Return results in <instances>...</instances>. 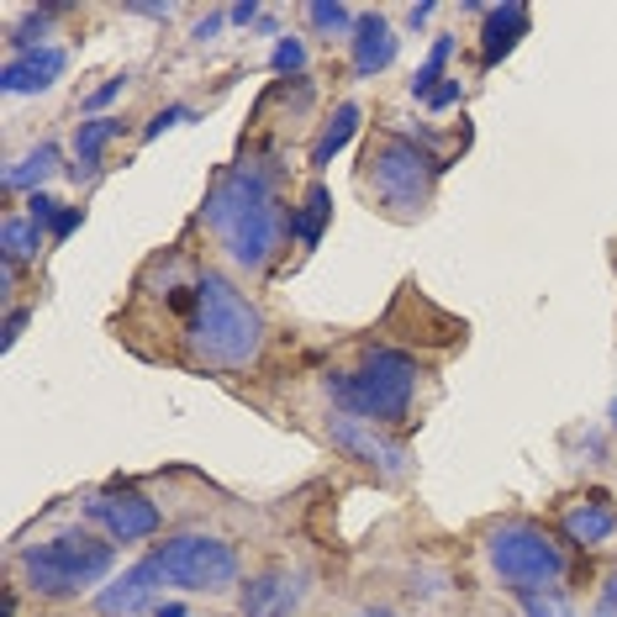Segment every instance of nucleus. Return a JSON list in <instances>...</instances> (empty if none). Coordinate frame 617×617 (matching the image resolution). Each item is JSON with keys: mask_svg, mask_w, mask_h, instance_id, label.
I'll use <instances>...</instances> for the list:
<instances>
[{"mask_svg": "<svg viewBox=\"0 0 617 617\" xmlns=\"http://www.w3.org/2000/svg\"><path fill=\"white\" fill-rule=\"evenodd\" d=\"M127 85H132V74H127V70L111 74V79H106V85H100L95 95H85V111H100V106H111V100H117V95L127 91Z\"/></svg>", "mask_w": 617, "mask_h": 617, "instance_id": "nucleus-27", "label": "nucleus"}, {"mask_svg": "<svg viewBox=\"0 0 617 617\" xmlns=\"http://www.w3.org/2000/svg\"><path fill=\"white\" fill-rule=\"evenodd\" d=\"M528 26H533V11H528L522 0L491 6V11L480 17V70H497L501 58L528 38Z\"/></svg>", "mask_w": 617, "mask_h": 617, "instance_id": "nucleus-15", "label": "nucleus"}, {"mask_svg": "<svg viewBox=\"0 0 617 617\" xmlns=\"http://www.w3.org/2000/svg\"><path fill=\"white\" fill-rule=\"evenodd\" d=\"M396 47H402L396 26L385 22L380 11H359L354 38H349V64H354V79H375V74H385L391 64H396Z\"/></svg>", "mask_w": 617, "mask_h": 617, "instance_id": "nucleus-13", "label": "nucleus"}, {"mask_svg": "<svg viewBox=\"0 0 617 617\" xmlns=\"http://www.w3.org/2000/svg\"><path fill=\"white\" fill-rule=\"evenodd\" d=\"M53 169H58V148H53V142H38L22 164L6 169V190H26V195H38V185H43Z\"/></svg>", "mask_w": 617, "mask_h": 617, "instance_id": "nucleus-20", "label": "nucleus"}, {"mask_svg": "<svg viewBox=\"0 0 617 617\" xmlns=\"http://www.w3.org/2000/svg\"><path fill=\"white\" fill-rule=\"evenodd\" d=\"M328 216H332L328 185H322V180H311L307 195L290 206V243H296V248H317L322 233H328Z\"/></svg>", "mask_w": 617, "mask_h": 617, "instance_id": "nucleus-17", "label": "nucleus"}, {"mask_svg": "<svg viewBox=\"0 0 617 617\" xmlns=\"http://www.w3.org/2000/svg\"><path fill=\"white\" fill-rule=\"evenodd\" d=\"M153 565L174 592L222 596L243 586V554L222 533H169L164 544H153Z\"/></svg>", "mask_w": 617, "mask_h": 617, "instance_id": "nucleus-7", "label": "nucleus"}, {"mask_svg": "<svg viewBox=\"0 0 617 617\" xmlns=\"http://www.w3.org/2000/svg\"><path fill=\"white\" fill-rule=\"evenodd\" d=\"M560 533L575 549H596L617 533V501L607 491H581L560 507Z\"/></svg>", "mask_w": 617, "mask_h": 617, "instance_id": "nucleus-12", "label": "nucleus"}, {"mask_svg": "<svg viewBox=\"0 0 617 617\" xmlns=\"http://www.w3.org/2000/svg\"><path fill=\"white\" fill-rule=\"evenodd\" d=\"M22 328H26V311H11V317H6V349L22 338Z\"/></svg>", "mask_w": 617, "mask_h": 617, "instance_id": "nucleus-36", "label": "nucleus"}, {"mask_svg": "<svg viewBox=\"0 0 617 617\" xmlns=\"http://www.w3.org/2000/svg\"><path fill=\"white\" fill-rule=\"evenodd\" d=\"M153 617H195V613H190V607H180V602H159V607H153Z\"/></svg>", "mask_w": 617, "mask_h": 617, "instance_id": "nucleus-37", "label": "nucleus"}, {"mask_svg": "<svg viewBox=\"0 0 617 617\" xmlns=\"http://www.w3.org/2000/svg\"><path fill=\"white\" fill-rule=\"evenodd\" d=\"M79 512L111 539V544H142V539H153L159 528H164V512H159V501L132 491V486H100V491H85L79 497Z\"/></svg>", "mask_w": 617, "mask_h": 617, "instance_id": "nucleus-8", "label": "nucleus"}, {"mask_svg": "<svg viewBox=\"0 0 617 617\" xmlns=\"http://www.w3.org/2000/svg\"><path fill=\"white\" fill-rule=\"evenodd\" d=\"M185 117H190V106H164V111H153V121L142 127V138H159V132H169V127H180Z\"/></svg>", "mask_w": 617, "mask_h": 617, "instance_id": "nucleus-29", "label": "nucleus"}, {"mask_svg": "<svg viewBox=\"0 0 617 617\" xmlns=\"http://www.w3.org/2000/svg\"><path fill=\"white\" fill-rule=\"evenodd\" d=\"M127 17H148V22H169L174 6H127Z\"/></svg>", "mask_w": 617, "mask_h": 617, "instance_id": "nucleus-35", "label": "nucleus"}, {"mask_svg": "<svg viewBox=\"0 0 617 617\" xmlns=\"http://www.w3.org/2000/svg\"><path fill=\"white\" fill-rule=\"evenodd\" d=\"M70 64V53L58 43L47 47H32V53H17V58H6V70H0V85L6 95H43L58 85V74Z\"/></svg>", "mask_w": 617, "mask_h": 617, "instance_id": "nucleus-14", "label": "nucleus"}, {"mask_svg": "<svg viewBox=\"0 0 617 617\" xmlns=\"http://www.w3.org/2000/svg\"><path fill=\"white\" fill-rule=\"evenodd\" d=\"M607 423H613V433H617V396H613V406H607Z\"/></svg>", "mask_w": 617, "mask_h": 617, "instance_id": "nucleus-39", "label": "nucleus"}, {"mask_svg": "<svg viewBox=\"0 0 617 617\" xmlns=\"http://www.w3.org/2000/svg\"><path fill=\"white\" fill-rule=\"evenodd\" d=\"M427 370L406 349H391V343H370L359 354L354 370H332L328 375V396L332 412H349V417H364L375 427H406L417 417V391H423Z\"/></svg>", "mask_w": 617, "mask_h": 617, "instance_id": "nucleus-4", "label": "nucleus"}, {"mask_svg": "<svg viewBox=\"0 0 617 617\" xmlns=\"http://www.w3.org/2000/svg\"><path fill=\"white\" fill-rule=\"evenodd\" d=\"M433 17H438V6H433V0H423V6H406V26H427Z\"/></svg>", "mask_w": 617, "mask_h": 617, "instance_id": "nucleus-34", "label": "nucleus"}, {"mask_svg": "<svg viewBox=\"0 0 617 617\" xmlns=\"http://www.w3.org/2000/svg\"><path fill=\"white\" fill-rule=\"evenodd\" d=\"M38 254H43V227L26 212H11L0 222V264L22 269V264H38Z\"/></svg>", "mask_w": 617, "mask_h": 617, "instance_id": "nucleus-18", "label": "nucleus"}, {"mask_svg": "<svg viewBox=\"0 0 617 617\" xmlns=\"http://www.w3.org/2000/svg\"><path fill=\"white\" fill-rule=\"evenodd\" d=\"M480 560L501 581V592L533 596V592H560L570 581V554L565 544L533 518H501L480 528Z\"/></svg>", "mask_w": 617, "mask_h": 617, "instance_id": "nucleus-6", "label": "nucleus"}, {"mask_svg": "<svg viewBox=\"0 0 617 617\" xmlns=\"http://www.w3.org/2000/svg\"><path fill=\"white\" fill-rule=\"evenodd\" d=\"M269 64H275V74H296L301 79V70H307V43L285 32L280 43H275V53H269Z\"/></svg>", "mask_w": 617, "mask_h": 617, "instance_id": "nucleus-24", "label": "nucleus"}, {"mask_svg": "<svg viewBox=\"0 0 617 617\" xmlns=\"http://www.w3.org/2000/svg\"><path fill=\"white\" fill-rule=\"evenodd\" d=\"M121 138V117H91L74 127V180H95L100 174V153Z\"/></svg>", "mask_w": 617, "mask_h": 617, "instance_id": "nucleus-16", "label": "nucleus"}, {"mask_svg": "<svg viewBox=\"0 0 617 617\" xmlns=\"http://www.w3.org/2000/svg\"><path fill=\"white\" fill-rule=\"evenodd\" d=\"M459 100H465V85H459V74H449L438 91L427 95V111H449V106H459Z\"/></svg>", "mask_w": 617, "mask_h": 617, "instance_id": "nucleus-28", "label": "nucleus"}, {"mask_svg": "<svg viewBox=\"0 0 617 617\" xmlns=\"http://www.w3.org/2000/svg\"><path fill=\"white\" fill-rule=\"evenodd\" d=\"M159 586H169L164 570L153 565V554H142L138 565H127L95 592V613L100 617H142L159 607Z\"/></svg>", "mask_w": 617, "mask_h": 617, "instance_id": "nucleus-10", "label": "nucleus"}, {"mask_svg": "<svg viewBox=\"0 0 617 617\" xmlns=\"http://www.w3.org/2000/svg\"><path fill=\"white\" fill-rule=\"evenodd\" d=\"M444 169L449 164L433 148H423L417 138H406L402 127H375L370 142H364V153H359L354 185L370 201V212L406 227V222H423L427 216Z\"/></svg>", "mask_w": 617, "mask_h": 617, "instance_id": "nucleus-3", "label": "nucleus"}, {"mask_svg": "<svg viewBox=\"0 0 617 617\" xmlns=\"http://www.w3.org/2000/svg\"><path fill=\"white\" fill-rule=\"evenodd\" d=\"M26 216H32V222H38V227L47 233V227L64 216V201H53L47 190H38V195H26Z\"/></svg>", "mask_w": 617, "mask_h": 617, "instance_id": "nucleus-25", "label": "nucleus"}, {"mask_svg": "<svg viewBox=\"0 0 617 617\" xmlns=\"http://www.w3.org/2000/svg\"><path fill=\"white\" fill-rule=\"evenodd\" d=\"M79 206H64V216H58V222H53V227H47V237H53V243H64V237L74 233V227H79Z\"/></svg>", "mask_w": 617, "mask_h": 617, "instance_id": "nucleus-32", "label": "nucleus"}, {"mask_svg": "<svg viewBox=\"0 0 617 617\" xmlns=\"http://www.w3.org/2000/svg\"><path fill=\"white\" fill-rule=\"evenodd\" d=\"M518 602H522V617H581L565 592H533V596H518Z\"/></svg>", "mask_w": 617, "mask_h": 617, "instance_id": "nucleus-23", "label": "nucleus"}, {"mask_svg": "<svg viewBox=\"0 0 617 617\" xmlns=\"http://www.w3.org/2000/svg\"><path fill=\"white\" fill-rule=\"evenodd\" d=\"M259 17H264L259 0H243V6H233V11H227V22H233V26H254Z\"/></svg>", "mask_w": 617, "mask_h": 617, "instance_id": "nucleus-33", "label": "nucleus"}, {"mask_svg": "<svg viewBox=\"0 0 617 617\" xmlns=\"http://www.w3.org/2000/svg\"><path fill=\"white\" fill-rule=\"evenodd\" d=\"M454 43H459V38H454V32H438V38H433V47H427V70H449V58H454Z\"/></svg>", "mask_w": 617, "mask_h": 617, "instance_id": "nucleus-30", "label": "nucleus"}, {"mask_svg": "<svg viewBox=\"0 0 617 617\" xmlns=\"http://www.w3.org/2000/svg\"><path fill=\"white\" fill-rule=\"evenodd\" d=\"M592 617H617V565L596 581V607H592Z\"/></svg>", "mask_w": 617, "mask_h": 617, "instance_id": "nucleus-26", "label": "nucleus"}, {"mask_svg": "<svg viewBox=\"0 0 617 617\" xmlns=\"http://www.w3.org/2000/svg\"><path fill=\"white\" fill-rule=\"evenodd\" d=\"M328 444L343 459H354V465H364V470H375L380 480H406V470H412V459H406L402 438H391L385 427L364 423V417H349V412H328Z\"/></svg>", "mask_w": 617, "mask_h": 617, "instance_id": "nucleus-9", "label": "nucleus"}, {"mask_svg": "<svg viewBox=\"0 0 617 617\" xmlns=\"http://www.w3.org/2000/svg\"><path fill=\"white\" fill-rule=\"evenodd\" d=\"M301 602H307V575H296V570H259L237 586L243 617H290Z\"/></svg>", "mask_w": 617, "mask_h": 617, "instance_id": "nucleus-11", "label": "nucleus"}, {"mask_svg": "<svg viewBox=\"0 0 617 617\" xmlns=\"http://www.w3.org/2000/svg\"><path fill=\"white\" fill-rule=\"evenodd\" d=\"M11 565L22 575V586L47 602H74L91 596L111 581L117 570V544L91 528H53L38 544H22L11 554Z\"/></svg>", "mask_w": 617, "mask_h": 617, "instance_id": "nucleus-5", "label": "nucleus"}, {"mask_svg": "<svg viewBox=\"0 0 617 617\" xmlns=\"http://www.w3.org/2000/svg\"><path fill=\"white\" fill-rule=\"evenodd\" d=\"M195 227L206 233L212 254L243 280H264L280 264L285 243H290V212L280 201V185L269 164L254 153H243L206 185V201L195 212Z\"/></svg>", "mask_w": 617, "mask_h": 617, "instance_id": "nucleus-2", "label": "nucleus"}, {"mask_svg": "<svg viewBox=\"0 0 617 617\" xmlns=\"http://www.w3.org/2000/svg\"><path fill=\"white\" fill-rule=\"evenodd\" d=\"M307 22L317 38H354V22H359V11H349V6H338V0H317V6H307Z\"/></svg>", "mask_w": 617, "mask_h": 617, "instance_id": "nucleus-21", "label": "nucleus"}, {"mask_svg": "<svg viewBox=\"0 0 617 617\" xmlns=\"http://www.w3.org/2000/svg\"><path fill=\"white\" fill-rule=\"evenodd\" d=\"M359 617H396V613H385V607H364Z\"/></svg>", "mask_w": 617, "mask_h": 617, "instance_id": "nucleus-38", "label": "nucleus"}, {"mask_svg": "<svg viewBox=\"0 0 617 617\" xmlns=\"http://www.w3.org/2000/svg\"><path fill=\"white\" fill-rule=\"evenodd\" d=\"M58 17H64V11L43 6V11H32L26 22L11 26V38H6V43H11V58H17V53H32V47H47V26L58 22Z\"/></svg>", "mask_w": 617, "mask_h": 617, "instance_id": "nucleus-22", "label": "nucleus"}, {"mask_svg": "<svg viewBox=\"0 0 617 617\" xmlns=\"http://www.w3.org/2000/svg\"><path fill=\"white\" fill-rule=\"evenodd\" d=\"M222 22H227V11H206L201 22H195V32H190V43H216V32H222Z\"/></svg>", "mask_w": 617, "mask_h": 617, "instance_id": "nucleus-31", "label": "nucleus"}, {"mask_svg": "<svg viewBox=\"0 0 617 617\" xmlns=\"http://www.w3.org/2000/svg\"><path fill=\"white\" fill-rule=\"evenodd\" d=\"M359 117H364L359 100H338V106H332V117L322 121V132H317V142H311V169H328L332 153L359 132Z\"/></svg>", "mask_w": 617, "mask_h": 617, "instance_id": "nucleus-19", "label": "nucleus"}, {"mask_svg": "<svg viewBox=\"0 0 617 617\" xmlns=\"http://www.w3.org/2000/svg\"><path fill=\"white\" fill-rule=\"evenodd\" d=\"M117 328L127 343H142V332H153V359L195 375H248L269 349L259 301L190 248H164L142 264Z\"/></svg>", "mask_w": 617, "mask_h": 617, "instance_id": "nucleus-1", "label": "nucleus"}]
</instances>
